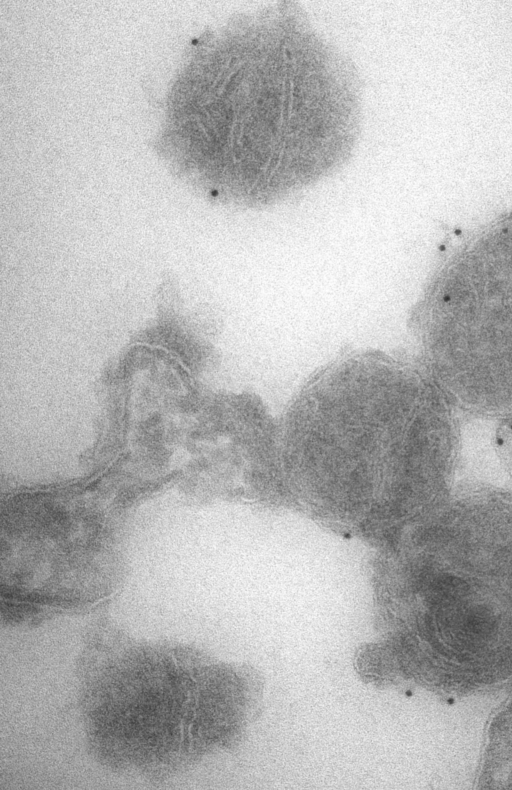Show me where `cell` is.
Segmentation results:
<instances>
[{"label":"cell","instance_id":"cell-1","mask_svg":"<svg viewBox=\"0 0 512 790\" xmlns=\"http://www.w3.org/2000/svg\"><path fill=\"white\" fill-rule=\"evenodd\" d=\"M236 27L227 89L234 188L244 202L262 204L347 158L358 131L359 81L292 4Z\"/></svg>","mask_w":512,"mask_h":790},{"label":"cell","instance_id":"cell-2","mask_svg":"<svg viewBox=\"0 0 512 790\" xmlns=\"http://www.w3.org/2000/svg\"><path fill=\"white\" fill-rule=\"evenodd\" d=\"M417 380L384 359L338 364L291 410L287 474L309 509L364 534H384L404 512L412 482Z\"/></svg>","mask_w":512,"mask_h":790},{"label":"cell","instance_id":"cell-3","mask_svg":"<svg viewBox=\"0 0 512 790\" xmlns=\"http://www.w3.org/2000/svg\"><path fill=\"white\" fill-rule=\"evenodd\" d=\"M438 293L431 340L439 364L512 382V218L451 268Z\"/></svg>","mask_w":512,"mask_h":790}]
</instances>
